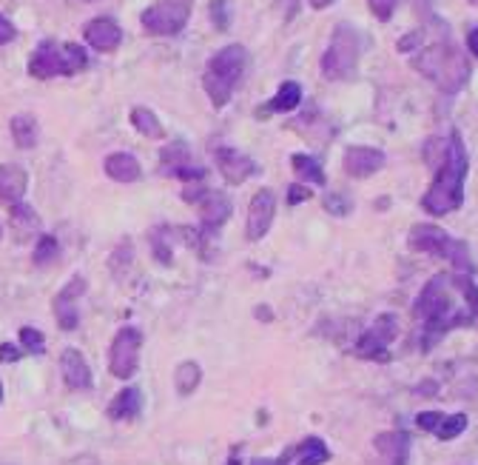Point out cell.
Segmentation results:
<instances>
[{"mask_svg": "<svg viewBox=\"0 0 478 465\" xmlns=\"http://www.w3.org/2000/svg\"><path fill=\"white\" fill-rule=\"evenodd\" d=\"M148 240H151V251H154V258L163 263V266H171V243L165 240V226H157L154 231L148 235Z\"/></svg>", "mask_w": 478, "mask_h": 465, "instance_id": "1f68e13d", "label": "cell"}, {"mask_svg": "<svg viewBox=\"0 0 478 465\" xmlns=\"http://www.w3.org/2000/svg\"><path fill=\"white\" fill-rule=\"evenodd\" d=\"M0 403H4V383H0Z\"/></svg>", "mask_w": 478, "mask_h": 465, "instance_id": "c3c4849f", "label": "cell"}, {"mask_svg": "<svg viewBox=\"0 0 478 465\" xmlns=\"http://www.w3.org/2000/svg\"><path fill=\"white\" fill-rule=\"evenodd\" d=\"M57 258H60V243H57V238H52V235H43V238H37V243H35V255H32V263L43 268V266H52Z\"/></svg>", "mask_w": 478, "mask_h": 465, "instance_id": "f546056e", "label": "cell"}, {"mask_svg": "<svg viewBox=\"0 0 478 465\" xmlns=\"http://www.w3.org/2000/svg\"><path fill=\"white\" fill-rule=\"evenodd\" d=\"M467 172H470V160H467L464 140L453 129L447 137V146H444V157L436 166V177H433L430 188L422 197V206H424L427 215L444 217V215H450V211L462 208Z\"/></svg>", "mask_w": 478, "mask_h": 465, "instance_id": "7a4b0ae2", "label": "cell"}, {"mask_svg": "<svg viewBox=\"0 0 478 465\" xmlns=\"http://www.w3.org/2000/svg\"><path fill=\"white\" fill-rule=\"evenodd\" d=\"M299 103H302V86H299L296 80H285V83H282V86H279V92L265 103V109H259V112H256V117L294 112Z\"/></svg>", "mask_w": 478, "mask_h": 465, "instance_id": "7402d4cb", "label": "cell"}, {"mask_svg": "<svg viewBox=\"0 0 478 465\" xmlns=\"http://www.w3.org/2000/svg\"><path fill=\"white\" fill-rule=\"evenodd\" d=\"M200 383H203V369H200V363L185 360V363L177 366V371H174V386H177V391H180L183 397H188V394L197 391Z\"/></svg>", "mask_w": 478, "mask_h": 465, "instance_id": "d4e9b609", "label": "cell"}, {"mask_svg": "<svg viewBox=\"0 0 478 465\" xmlns=\"http://www.w3.org/2000/svg\"><path fill=\"white\" fill-rule=\"evenodd\" d=\"M83 37H85V44H89L92 49H97V52H115L123 44V29L115 24L112 17H95V20L85 24Z\"/></svg>", "mask_w": 478, "mask_h": 465, "instance_id": "ac0fdd59", "label": "cell"}, {"mask_svg": "<svg viewBox=\"0 0 478 465\" xmlns=\"http://www.w3.org/2000/svg\"><path fill=\"white\" fill-rule=\"evenodd\" d=\"M410 66L422 72L433 86L444 95L462 92L470 80V63H467L464 52H459L450 44H436V46L419 49V55L410 60Z\"/></svg>", "mask_w": 478, "mask_h": 465, "instance_id": "3957f363", "label": "cell"}, {"mask_svg": "<svg viewBox=\"0 0 478 465\" xmlns=\"http://www.w3.org/2000/svg\"><path fill=\"white\" fill-rule=\"evenodd\" d=\"M24 357V349L12 343H0V363H17Z\"/></svg>", "mask_w": 478, "mask_h": 465, "instance_id": "ab89813d", "label": "cell"}, {"mask_svg": "<svg viewBox=\"0 0 478 465\" xmlns=\"http://www.w3.org/2000/svg\"><path fill=\"white\" fill-rule=\"evenodd\" d=\"M467 49L475 55V60H478V29H470L467 32Z\"/></svg>", "mask_w": 478, "mask_h": 465, "instance_id": "b9f144b4", "label": "cell"}, {"mask_svg": "<svg viewBox=\"0 0 478 465\" xmlns=\"http://www.w3.org/2000/svg\"><path fill=\"white\" fill-rule=\"evenodd\" d=\"M29 188V175L17 163H0V203L15 206L24 200Z\"/></svg>", "mask_w": 478, "mask_h": 465, "instance_id": "ffe728a7", "label": "cell"}, {"mask_svg": "<svg viewBox=\"0 0 478 465\" xmlns=\"http://www.w3.org/2000/svg\"><path fill=\"white\" fill-rule=\"evenodd\" d=\"M399 337V317L396 314H379L373 326L362 331L356 340V357L373 363H387L390 360V343Z\"/></svg>", "mask_w": 478, "mask_h": 465, "instance_id": "30bf717a", "label": "cell"}, {"mask_svg": "<svg viewBox=\"0 0 478 465\" xmlns=\"http://www.w3.org/2000/svg\"><path fill=\"white\" fill-rule=\"evenodd\" d=\"M132 126L140 132V135H145V137H151V140H160V137H165V129H163V123H160V117L151 112V109H145V106H137V109L132 112Z\"/></svg>", "mask_w": 478, "mask_h": 465, "instance_id": "4316f807", "label": "cell"}, {"mask_svg": "<svg viewBox=\"0 0 478 465\" xmlns=\"http://www.w3.org/2000/svg\"><path fill=\"white\" fill-rule=\"evenodd\" d=\"M214 160H216V168H220V175L225 177V183L231 186H243L248 177L259 172V166L248 155L236 152V149H225V146L214 152Z\"/></svg>", "mask_w": 478, "mask_h": 465, "instance_id": "2e32d148", "label": "cell"}, {"mask_svg": "<svg viewBox=\"0 0 478 465\" xmlns=\"http://www.w3.org/2000/svg\"><path fill=\"white\" fill-rule=\"evenodd\" d=\"M0 240H4V226H0Z\"/></svg>", "mask_w": 478, "mask_h": 465, "instance_id": "681fc988", "label": "cell"}, {"mask_svg": "<svg viewBox=\"0 0 478 465\" xmlns=\"http://www.w3.org/2000/svg\"><path fill=\"white\" fill-rule=\"evenodd\" d=\"M245 69H248V49L239 46V44L220 49L208 60L205 75H203V86L214 103V109L228 106V100L234 97L236 83L243 80Z\"/></svg>", "mask_w": 478, "mask_h": 465, "instance_id": "277c9868", "label": "cell"}, {"mask_svg": "<svg viewBox=\"0 0 478 465\" xmlns=\"http://www.w3.org/2000/svg\"><path fill=\"white\" fill-rule=\"evenodd\" d=\"M467 426H470V420H467V414H444L442 417V422H439V429L433 431L439 440H455L459 434H464L467 431Z\"/></svg>", "mask_w": 478, "mask_h": 465, "instance_id": "4dcf8cb0", "label": "cell"}, {"mask_svg": "<svg viewBox=\"0 0 478 465\" xmlns=\"http://www.w3.org/2000/svg\"><path fill=\"white\" fill-rule=\"evenodd\" d=\"M140 349H143V331L134 326L120 329L112 340V349H108V371L117 379H132L140 366Z\"/></svg>", "mask_w": 478, "mask_h": 465, "instance_id": "8fae6325", "label": "cell"}, {"mask_svg": "<svg viewBox=\"0 0 478 465\" xmlns=\"http://www.w3.org/2000/svg\"><path fill=\"white\" fill-rule=\"evenodd\" d=\"M311 197V188L308 186H302V183H294L291 188H288V203L291 206H299V203H305Z\"/></svg>", "mask_w": 478, "mask_h": 465, "instance_id": "f35d334b", "label": "cell"}, {"mask_svg": "<svg viewBox=\"0 0 478 465\" xmlns=\"http://www.w3.org/2000/svg\"><path fill=\"white\" fill-rule=\"evenodd\" d=\"M413 317L422 323V351H430L444 334L453 329H464L473 326L475 311L464 300L462 306L455 303V286H453V274H436L424 283L419 291L416 303H413Z\"/></svg>", "mask_w": 478, "mask_h": 465, "instance_id": "6da1fadb", "label": "cell"}, {"mask_svg": "<svg viewBox=\"0 0 478 465\" xmlns=\"http://www.w3.org/2000/svg\"><path fill=\"white\" fill-rule=\"evenodd\" d=\"M331 4H334V0H311V6L319 9V12H322V9H328Z\"/></svg>", "mask_w": 478, "mask_h": 465, "instance_id": "ee69618b", "label": "cell"}, {"mask_svg": "<svg viewBox=\"0 0 478 465\" xmlns=\"http://www.w3.org/2000/svg\"><path fill=\"white\" fill-rule=\"evenodd\" d=\"M328 460H331V449L324 446V440H319V437L302 440L299 446H294L282 457H276L279 465H324Z\"/></svg>", "mask_w": 478, "mask_h": 465, "instance_id": "d6986e66", "label": "cell"}, {"mask_svg": "<svg viewBox=\"0 0 478 465\" xmlns=\"http://www.w3.org/2000/svg\"><path fill=\"white\" fill-rule=\"evenodd\" d=\"M419 40H422V35H419V32H416V35H407V37L402 40V44H399V52H407L410 46H416Z\"/></svg>", "mask_w": 478, "mask_h": 465, "instance_id": "7bdbcfd3", "label": "cell"}, {"mask_svg": "<svg viewBox=\"0 0 478 465\" xmlns=\"http://www.w3.org/2000/svg\"><path fill=\"white\" fill-rule=\"evenodd\" d=\"M453 283H455V288L462 291V298L473 306V311L478 314V288H475V283H473L470 274H467V271L453 274Z\"/></svg>", "mask_w": 478, "mask_h": 465, "instance_id": "836d02e7", "label": "cell"}, {"mask_svg": "<svg viewBox=\"0 0 478 465\" xmlns=\"http://www.w3.org/2000/svg\"><path fill=\"white\" fill-rule=\"evenodd\" d=\"M191 17V0H157L143 15L140 24L148 35L154 37H171L180 35Z\"/></svg>", "mask_w": 478, "mask_h": 465, "instance_id": "9c48e42d", "label": "cell"}, {"mask_svg": "<svg viewBox=\"0 0 478 465\" xmlns=\"http://www.w3.org/2000/svg\"><path fill=\"white\" fill-rule=\"evenodd\" d=\"M183 200L191 206H200V240H208L211 235H216L231 217V200L223 192L194 186V188H185Z\"/></svg>", "mask_w": 478, "mask_h": 465, "instance_id": "ba28073f", "label": "cell"}, {"mask_svg": "<svg viewBox=\"0 0 478 465\" xmlns=\"http://www.w3.org/2000/svg\"><path fill=\"white\" fill-rule=\"evenodd\" d=\"M160 175L177 177V180H185V183H203L208 172L203 166H194L188 146L183 140H177V143L165 146V149L160 152Z\"/></svg>", "mask_w": 478, "mask_h": 465, "instance_id": "7c38bea8", "label": "cell"}, {"mask_svg": "<svg viewBox=\"0 0 478 465\" xmlns=\"http://www.w3.org/2000/svg\"><path fill=\"white\" fill-rule=\"evenodd\" d=\"M20 346L29 354H43L46 351V337H43L40 329H32V326H24L20 329Z\"/></svg>", "mask_w": 478, "mask_h": 465, "instance_id": "d6a6232c", "label": "cell"}, {"mask_svg": "<svg viewBox=\"0 0 478 465\" xmlns=\"http://www.w3.org/2000/svg\"><path fill=\"white\" fill-rule=\"evenodd\" d=\"M251 465H279V462H276V460H268V457H256Z\"/></svg>", "mask_w": 478, "mask_h": 465, "instance_id": "f6af8a7d", "label": "cell"}, {"mask_svg": "<svg viewBox=\"0 0 478 465\" xmlns=\"http://www.w3.org/2000/svg\"><path fill=\"white\" fill-rule=\"evenodd\" d=\"M373 449L384 457V465H407V460H410V434L407 431L376 434Z\"/></svg>", "mask_w": 478, "mask_h": 465, "instance_id": "44dd1931", "label": "cell"}, {"mask_svg": "<svg viewBox=\"0 0 478 465\" xmlns=\"http://www.w3.org/2000/svg\"><path fill=\"white\" fill-rule=\"evenodd\" d=\"M228 465H239V449H234V451H231V460H228Z\"/></svg>", "mask_w": 478, "mask_h": 465, "instance_id": "bcb514c9", "label": "cell"}, {"mask_svg": "<svg viewBox=\"0 0 478 465\" xmlns=\"http://www.w3.org/2000/svg\"><path fill=\"white\" fill-rule=\"evenodd\" d=\"M85 4H89V0H85Z\"/></svg>", "mask_w": 478, "mask_h": 465, "instance_id": "816d5d0a", "label": "cell"}, {"mask_svg": "<svg viewBox=\"0 0 478 465\" xmlns=\"http://www.w3.org/2000/svg\"><path fill=\"white\" fill-rule=\"evenodd\" d=\"M9 40H15V26H12V20L0 15V46L9 44Z\"/></svg>", "mask_w": 478, "mask_h": 465, "instance_id": "60d3db41", "label": "cell"}, {"mask_svg": "<svg viewBox=\"0 0 478 465\" xmlns=\"http://www.w3.org/2000/svg\"><path fill=\"white\" fill-rule=\"evenodd\" d=\"M9 208H12V228H17L20 238L29 235V231H35V228L40 226L37 211H35L32 206H26L24 200L15 203V206H9Z\"/></svg>", "mask_w": 478, "mask_h": 465, "instance_id": "f1b7e54d", "label": "cell"}, {"mask_svg": "<svg viewBox=\"0 0 478 465\" xmlns=\"http://www.w3.org/2000/svg\"><path fill=\"white\" fill-rule=\"evenodd\" d=\"M470 4H473V6H478V0H470Z\"/></svg>", "mask_w": 478, "mask_h": 465, "instance_id": "f907efd6", "label": "cell"}, {"mask_svg": "<svg viewBox=\"0 0 478 465\" xmlns=\"http://www.w3.org/2000/svg\"><path fill=\"white\" fill-rule=\"evenodd\" d=\"M291 166H294V172H296L302 180L316 183V186L328 183V177H324V168H322L319 160L311 157V155H294V157H291Z\"/></svg>", "mask_w": 478, "mask_h": 465, "instance_id": "83f0119b", "label": "cell"}, {"mask_svg": "<svg viewBox=\"0 0 478 465\" xmlns=\"http://www.w3.org/2000/svg\"><path fill=\"white\" fill-rule=\"evenodd\" d=\"M256 317H265V320H271V314H268V308H256Z\"/></svg>", "mask_w": 478, "mask_h": 465, "instance_id": "7dc6e473", "label": "cell"}, {"mask_svg": "<svg viewBox=\"0 0 478 465\" xmlns=\"http://www.w3.org/2000/svg\"><path fill=\"white\" fill-rule=\"evenodd\" d=\"M143 411V391L137 386H125L112 403H108V417L117 422H128L134 420Z\"/></svg>", "mask_w": 478, "mask_h": 465, "instance_id": "cb8c5ba5", "label": "cell"}, {"mask_svg": "<svg viewBox=\"0 0 478 465\" xmlns=\"http://www.w3.org/2000/svg\"><path fill=\"white\" fill-rule=\"evenodd\" d=\"M407 243L413 251H424V255H433V258H442L447 263L455 266V271H473V263H470V248L464 240H455L453 235H447L444 228L433 226V223H419L410 228L407 235Z\"/></svg>", "mask_w": 478, "mask_h": 465, "instance_id": "8992f818", "label": "cell"}, {"mask_svg": "<svg viewBox=\"0 0 478 465\" xmlns=\"http://www.w3.org/2000/svg\"><path fill=\"white\" fill-rule=\"evenodd\" d=\"M89 66V55L80 44H57V40H43L29 57V75L37 80L52 77H72Z\"/></svg>", "mask_w": 478, "mask_h": 465, "instance_id": "5b68a950", "label": "cell"}, {"mask_svg": "<svg viewBox=\"0 0 478 465\" xmlns=\"http://www.w3.org/2000/svg\"><path fill=\"white\" fill-rule=\"evenodd\" d=\"M396 4H399V0H367V6H371V12L382 20V24H387V20L393 17Z\"/></svg>", "mask_w": 478, "mask_h": 465, "instance_id": "e575fe53", "label": "cell"}, {"mask_svg": "<svg viewBox=\"0 0 478 465\" xmlns=\"http://www.w3.org/2000/svg\"><path fill=\"white\" fill-rule=\"evenodd\" d=\"M60 374H63V383L72 391H89L95 386L92 369L77 349H66L60 354Z\"/></svg>", "mask_w": 478, "mask_h": 465, "instance_id": "e0dca14e", "label": "cell"}, {"mask_svg": "<svg viewBox=\"0 0 478 465\" xmlns=\"http://www.w3.org/2000/svg\"><path fill=\"white\" fill-rule=\"evenodd\" d=\"M324 211H331L336 217H344V215H351V200L342 195H328L324 197Z\"/></svg>", "mask_w": 478, "mask_h": 465, "instance_id": "d590c367", "label": "cell"}, {"mask_svg": "<svg viewBox=\"0 0 478 465\" xmlns=\"http://www.w3.org/2000/svg\"><path fill=\"white\" fill-rule=\"evenodd\" d=\"M105 175L117 183H137L143 177V166L134 155L115 152V155L105 157Z\"/></svg>", "mask_w": 478, "mask_h": 465, "instance_id": "603a6c76", "label": "cell"}, {"mask_svg": "<svg viewBox=\"0 0 478 465\" xmlns=\"http://www.w3.org/2000/svg\"><path fill=\"white\" fill-rule=\"evenodd\" d=\"M211 20L220 32L228 29V4L225 0H211Z\"/></svg>", "mask_w": 478, "mask_h": 465, "instance_id": "8d00e7d4", "label": "cell"}, {"mask_svg": "<svg viewBox=\"0 0 478 465\" xmlns=\"http://www.w3.org/2000/svg\"><path fill=\"white\" fill-rule=\"evenodd\" d=\"M442 411H422L419 417H416V426L422 429V431H427V434H433L439 429V422H442Z\"/></svg>", "mask_w": 478, "mask_h": 465, "instance_id": "74e56055", "label": "cell"}, {"mask_svg": "<svg viewBox=\"0 0 478 465\" xmlns=\"http://www.w3.org/2000/svg\"><path fill=\"white\" fill-rule=\"evenodd\" d=\"M85 294V278H72L66 286L57 291V298L52 303L55 308V320L63 331H75L80 326V311H77V300Z\"/></svg>", "mask_w": 478, "mask_h": 465, "instance_id": "4fadbf2b", "label": "cell"}, {"mask_svg": "<svg viewBox=\"0 0 478 465\" xmlns=\"http://www.w3.org/2000/svg\"><path fill=\"white\" fill-rule=\"evenodd\" d=\"M274 215H276V195L271 188H259V192L251 197V206H248V226H245V235L251 243L263 240L268 231H271V223H274Z\"/></svg>", "mask_w": 478, "mask_h": 465, "instance_id": "5bb4252c", "label": "cell"}, {"mask_svg": "<svg viewBox=\"0 0 478 465\" xmlns=\"http://www.w3.org/2000/svg\"><path fill=\"white\" fill-rule=\"evenodd\" d=\"M9 129H12V137H15V143L20 146V149H32V146L37 143V120L32 115L12 117Z\"/></svg>", "mask_w": 478, "mask_h": 465, "instance_id": "484cf974", "label": "cell"}, {"mask_svg": "<svg viewBox=\"0 0 478 465\" xmlns=\"http://www.w3.org/2000/svg\"><path fill=\"white\" fill-rule=\"evenodd\" d=\"M384 163H387L384 152L373 149V146H351V149H347L344 157H342L344 172L351 175V177H359V180L382 172Z\"/></svg>", "mask_w": 478, "mask_h": 465, "instance_id": "9a60e30c", "label": "cell"}, {"mask_svg": "<svg viewBox=\"0 0 478 465\" xmlns=\"http://www.w3.org/2000/svg\"><path fill=\"white\" fill-rule=\"evenodd\" d=\"M359 55H362V35L351 24H339L334 29L328 52L322 55V75L328 80H347L359 66Z\"/></svg>", "mask_w": 478, "mask_h": 465, "instance_id": "52a82bcc", "label": "cell"}]
</instances>
